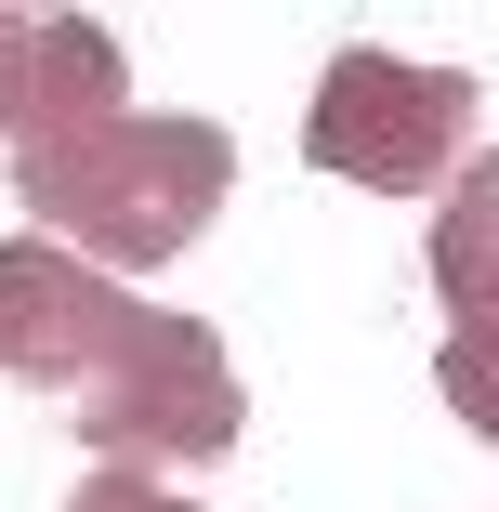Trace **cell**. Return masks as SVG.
I'll return each instance as SVG.
<instances>
[{
  "label": "cell",
  "mask_w": 499,
  "mask_h": 512,
  "mask_svg": "<svg viewBox=\"0 0 499 512\" xmlns=\"http://www.w3.org/2000/svg\"><path fill=\"white\" fill-rule=\"evenodd\" d=\"M0 381L66 394L92 460L158 473V460H224L250 434V394L224 368V329L158 316L119 276L66 263L53 237H0Z\"/></svg>",
  "instance_id": "cell-1"
},
{
  "label": "cell",
  "mask_w": 499,
  "mask_h": 512,
  "mask_svg": "<svg viewBox=\"0 0 499 512\" xmlns=\"http://www.w3.org/2000/svg\"><path fill=\"white\" fill-rule=\"evenodd\" d=\"M14 197L66 263L145 276L211 237V211L237 197V145H224V119H132L119 106L66 145H14Z\"/></svg>",
  "instance_id": "cell-2"
},
{
  "label": "cell",
  "mask_w": 499,
  "mask_h": 512,
  "mask_svg": "<svg viewBox=\"0 0 499 512\" xmlns=\"http://www.w3.org/2000/svg\"><path fill=\"white\" fill-rule=\"evenodd\" d=\"M473 132H486V92L460 66H408V53H381V40L329 53L316 106H303V158L329 184H368V197H434L473 158Z\"/></svg>",
  "instance_id": "cell-3"
},
{
  "label": "cell",
  "mask_w": 499,
  "mask_h": 512,
  "mask_svg": "<svg viewBox=\"0 0 499 512\" xmlns=\"http://www.w3.org/2000/svg\"><path fill=\"white\" fill-rule=\"evenodd\" d=\"M434 302H447V407H460V434L499 447V145L460 158L447 184V211H434Z\"/></svg>",
  "instance_id": "cell-4"
},
{
  "label": "cell",
  "mask_w": 499,
  "mask_h": 512,
  "mask_svg": "<svg viewBox=\"0 0 499 512\" xmlns=\"http://www.w3.org/2000/svg\"><path fill=\"white\" fill-rule=\"evenodd\" d=\"M132 106L119 27L92 14H0V145H66Z\"/></svg>",
  "instance_id": "cell-5"
},
{
  "label": "cell",
  "mask_w": 499,
  "mask_h": 512,
  "mask_svg": "<svg viewBox=\"0 0 499 512\" xmlns=\"http://www.w3.org/2000/svg\"><path fill=\"white\" fill-rule=\"evenodd\" d=\"M66 512H197V499H184V486H171V473H119V460H92V473H79V499H66Z\"/></svg>",
  "instance_id": "cell-6"
}]
</instances>
